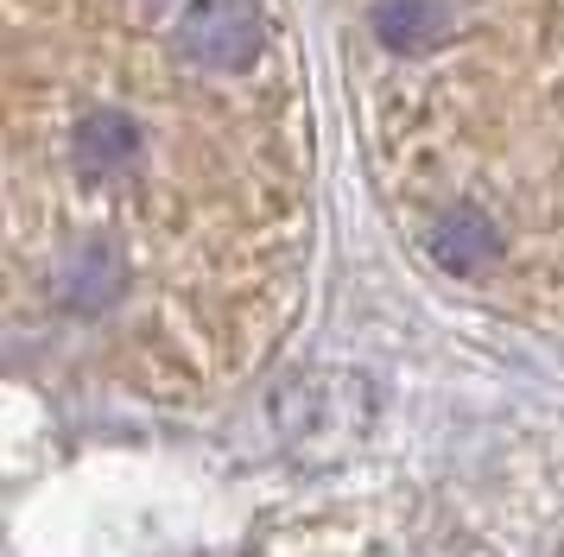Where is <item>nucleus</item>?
Returning <instances> with one entry per match:
<instances>
[{
  "label": "nucleus",
  "mask_w": 564,
  "mask_h": 557,
  "mask_svg": "<svg viewBox=\"0 0 564 557\" xmlns=\"http://www.w3.org/2000/svg\"><path fill=\"white\" fill-rule=\"evenodd\" d=\"M7 304L133 386L280 342L311 260V89L285 0H0Z\"/></svg>",
  "instance_id": "1"
},
{
  "label": "nucleus",
  "mask_w": 564,
  "mask_h": 557,
  "mask_svg": "<svg viewBox=\"0 0 564 557\" xmlns=\"http://www.w3.org/2000/svg\"><path fill=\"white\" fill-rule=\"evenodd\" d=\"M368 152L451 278L564 317V0H330Z\"/></svg>",
  "instance_id": "2"
}]
</instances>
